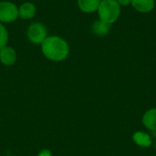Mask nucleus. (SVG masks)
<instances>
[{
	"instance_id": "f257e3e1",
	"label": "nucleus",
	"mask_w": 156,
	"mask_h": 156,
	"mask_svg": "<svg viewBox=\"0 0 156 156\" xmlns=\"http://www.w3.org/2000/svg\"><path fill=\"white\" fill-rule=\"evenodd\" d=\"M40 49L43 56L53 62H61L68 58L70 48L68 41L58 35H48L41 43Z\"/></svg>"
},
{
	"instance_id": "f03ea898",
	"label": "nucleus",
	"mask_w": 156,
	"mask_h": 156,
	"mask_svg": "<svg viewBox=\"0 0 156 156\" xmlns=\"http://www.w3.org/2000/svg\"><path fill=\"white\" fill-rule=\"evenodd\" d=\"M97 12L100 20L112 25L120 17L121 5L116 0H101Z\"/></svg>"
},
{
	"instance_id": "7ed1b4c3",
	"label": "nucleus",
	"mask_w": 156,
	"mask_h": 156,
	"mask_svg": "<svg viewBox=\"0 0 156 156\" xmlns=\"http://www.w3.org/2000/svg\"><path fill=\"white\" fill-rule=\"evenodd\" d=\"M27 38L33 45H41L48 36L47 27L41 22H33L29 24L26 31Z\"/></svg>"
},
{
	"instance_id": "20e7f679",
	"label": "nucleus",
	"mask_w": 156,
	"mask_h": 156,
	"mask_svg": "<svg viewBox=\"0 0 156 156\" xmlns=\"http://www.w3.org/2000/svg\"><path fill=\"white\" fill-rule=\"evenodd\" d=\"M18 18V5L11 1H0V23L11 24Z\"/></svg>"
},
{
	"instance_id": "39448f33",
	"label": "nucleus",
	"mask_w": 156,
	"mask_h": 156,
	"mask_svg": "<svg viewBox=\"0 0 156 156\" xmlns=\"http://www.w3.org/2000/svg\"><path fill=\"white\" fill-rule=\"evenodd\" d=\"M17 54L16 49L11 46H5L0 49V62L5 67H11L16 64Z\"/></svg>"
},
{
	"instance_id": "423d86ee",
	"label": "nucleus",
	"mask_w": 156,
	"mask_h": 156,
	"mask_svg": "<svg viewBox=\"0 0 156 156\" xmlns=\"http://www.w3.org/2000/svg\"><path fill=\"white\" fill-rule=\"evenodd\" d=\"M37 6L34 3L27 1L18 5V16L23 20H30L36 16Z\"/></svg>"
},
{
	"instance_id": "0eeeda50",
	"label": "nucleus",
	"mask_w": 156,
	"mask_h": 156,
	"mask_svg": "<svg viewBox=\"0 0 156 156\" xmlns=\"http://www.w3.org/2000/svg\"><path fill=\"white\" fill-rule=\"evenodd\" d=\"M133 143L140 146V147H144V148H147V147H150L152 144H153V138L152 136L145 133V132H142V131H138V132H135L133 134Z\"/></svg>"
},
{
	"instance_id": "6e6552de",
	"label": "nucleus",
	"mask_w": 156,
	"mask_h": 156,
	"mask_svg": "<svg viewBox=\"0 0 156 156\" xmlns=\"http://www.w3.org/2000/svg\"><path fill=\"white\" fill-rule=\"evenodd\" d=\"M101 0H77L79 9L85 14L97 12Z\"/></svg>"
},
{
	"instance_id": "1a4fd4ad",
	"label": "nucleus",
	"mask_w": 156,
	"mask_h": 156,
	"mask_svg": "<svg viewBox=\"0 0 156 156\" xmlns=\"http://www.w3.org/2000/svg\"><path fill=\"white\" fill-rule=\"evenodd\" d=\"M142 122L144 126L151 132L156 131V108H152L146 111L143 116Z\"/></svg>"
},
{
	"instance_id": "9d476101",
	"label": "nucleus",
	"mask_w": 156,
	"mask_h": 156,
	"mask_svg": "<svg viewBox=\"0 0 156 156\" xmlns=\"http://www.w3.org/2000/svg\"><path fill=\"white\" fill-rule=\"evenodd\" d=\"M111 26L110 24H107L100 19L95 20L91 27H90V30L92 32L93 35L97 36V37H105L107 36L110 31H111Z\"/></svg>"
},
{
	"instance_id": "9b49d317",
	"label": "nucleus",
	"mask_w": 156,
	"mask_h": 156,
	"mask_svg": "<svg viewBox=\"0 0 156 156\" xmlns=\"http://www.w3.org/2000/svg\"><path fill=\"white\" fill-rule=\"evenodd\" d=\"M132 5L140 13H150L155 6V0H132Z\"/></svg>"
},
{
	"instance_id": "f8f14e48",
	"label": "nucleus",
	"mask_w": 156,
	"mask_h": 156,
	"mask_svg": "<svg viewBox=\"0 0 156 156\" xmlns=\"http://www.w3.org/2000/svg\"><path fill=\"white\" fill-rule=\"evenodd\" d=\"M9 40V33L5 25L0 23V49L7 45Z\"/></svg>"
},
{
	"instance_id": "ddd939ff",
	"label": "nucleus",
	"mask_w": 156,
	"mask_h": 156,
	"mask_svg": "<svg viewBox=\"0 0 156 156\" xmlns=\"http://www.w3.org/2000/svg\"><path fill=\"white\" fill-rule=\"evenodd\" d=\"M37 156H52V154H51V152H50L49 150L44 149V150H41V151L38 153Z\"/></svg>"
},
{
	"instance_id": "4468645a",
	"label": "nucleus",
	"mask_w": 156,
	"mask_h": 156,
	"mask_svg": "<svg viewBox=\"0 0 156 156\" xmlns=\"http://www.w3.org/2000/svg\"><path fill=\"white\" fill-rule=\"evenodd\" d=\"M118 2V4L122 6H125V5H128L130 4H132V0H116Z\"/></svg>"
}]
</instances>
